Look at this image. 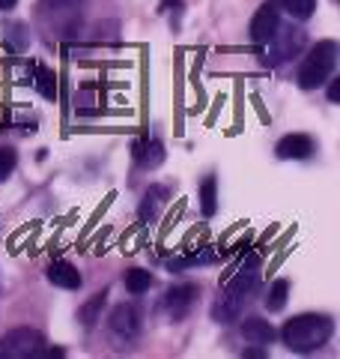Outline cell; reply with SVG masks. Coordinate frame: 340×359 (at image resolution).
<instances>
[{
  "instance_id": "obj_1",
  "label": "cell",
  "mask_w": 340,
  "mask_h": 359,
  "mask_svg": "<svg viewBox=\"0 0 340 359\" xmlns=\"http://www.w3.org/2000/svg\"><path fill=\"white\" fill-rule=\"evenodd\" d=\"M257 287H260V257L248 255L242 266L233 273V278H227L221 297L212 309V318L218 323H233L242 314V309L248 306V299L257 294Z\"/></svg>"
},
{
  "instance_id": "obj_2",
  "label": "cell",
  "mask_w": 340,
  "mask_h": 359,
  "mask_svg": "<svg viewBox=\"0 0 340 359\" xmlns=\"http://www.w3.org/2000/svg\"><path fill=\"white\" fill-rule=\"evenodd\" d=\"M334 335V320L325 314H299L283 323L281 341L292 353H313L320 347L328 344V339Z\"/></svg>"
},
{
  "instance_id": "obj_3",
  "label": "cell",
  "mask_w": 340,
  "mask_h": 359,
  "mask_svg": "<svg viewBox=\"0 0 340 359\" xmlns=\"http://www.w3.org/2000/svg\"><path fill=\"white\" fill-rule=\"evenodd\" d=\"M337 42L334 39H323V42H316L313 48L308 51V57L302 60L299 66V75H296V81L302 90H316V87H323L328 78H332L334 72V66H337Z\"/></svg>"
},
{
  "instance_id": "obj_4",
  "label": "cell",
  "mask_w": 340,
  "mask_h": 359,
  "mask_svg": "<svg viewBox=\"0 0 340 359\" xmlns=\"http://www.w3.org/2000/svg\"><path fill=\"white\" fill-rule=\"evenodd\" d=\"M304 42H308V33H304L302 27H296V25L278 27L275 36L266 42L269 51H266L263 63H266V66H281V63L292 60V57H296V54L304 48Z\"/></svg>"
},
{
  "instance_id": "obj_5",
  "label": "cell",
  "mask_w": 340,
  "mask_h": 359,
  "mask_svg": "<svg viewBox=\"0 0 340 359\" xmlns=\"http://www.w3.org/2000/svg\"><path fill=\"white\" fill-rule=\"evenodd\" d=\"M45 339L36 330H13L0 339V359H27L42 353Z\"/></svg>"
},
{
  "instance_id": "obj_6",
  "label": "cell",
  "mask_w": 340,
  "mask_h": 359,
  "mask_svg": "<svg viewBox=\"0 0 340 359\" xmlns=\"http://www.w3.org/2000/svg\"><path fill=\"white\" fill-rule=\"evenodd\" d=\"M281 27V4L278 0H266L263 6L254 13L251 18V42L254 45H266L271 36H275V30Z\"/></svg>"
},
{
  "instance_id": "obj_7",
  "label": "cell",
  "mask_w": 340,
  "mask_h": 359,
  "mask_svg": "<svg viewBox=\"0 0 340 359\" xmlns=\"http://www.w3.org/2000/svg\"><path fill=\"white\" fill-rule=\"evenodd\" d=\"M197 297H200V287L197 285H191V282H183V285H173L164 294V309H167V314L173 320H185L188 314H191V309H194V302H197Z\"/></svg>"
},
{
  "instance_id": "obj_8",
  "label": "cell",
  "mask_w": 340,
  "mask_h": 359,
  "mask_svg": "<svg viewBox=\"0 0 340 359\" xmlns=\"http://www.w3.org/2000/svg\"><path fill=\"white\" fill-rule=\"evenodd\" d=\"M108 327H111V332L117 335V339L132 341L134 335L141 332V314H138V309H134V306H129V302H122V306H117V309L111 311Z\"/></svg>"
},
{
  "instance_id": "obj_9",
  "label": "cell",
  "mask_w": 340,
  "mask_h": 359,
  "mask_svg": "<svg viewBox=\"0 0 340 359\" xmlns=\"http://www.w3.org/2000/svg\"><path fill=\"white\" fill-rule=\"evenodd\" d=\"M313 150H316L313 138H311V135H302V132H296V135H283V138L278 141V147H275L278 159H287V162H290V159H292V162L311 159Z\"/></svg>"
},
{
  "instance_id": "obj_10",
  "label": "cell",
  "mask_w": 340,
  "mask_h": 359,
  "mask_svg": "<svg viewBox=\"0 0 340 359\" xmlns=\"http://www.w3.org/2000/svg\"><path fill=\"white\" fill-rule=\"evenodd\" d=\"M132 156H134V162H138L141 168H158L164 162V144L158 141V138H138L132 144Z\"/></svg>"
},
{
  "instance_id": "obj_11",
  "label": "cell",
  "mask_w": 340,
  "mask_h": 359,
  "mask_svg": "<svg viewBox=\"0 0 340 359\" xmlns=\"http://www.w3.org/2000/svg\"><path fill=\"white\" fill-rule=\"evenodd\" d=\"M48 282L54 287H63V290H78L84 285V278L78 273V266H72L69 261H54L48 266Z\"/></svg>"
},
{
  "instance_id": "obj_12",
  "label": "cell",
  "mask_w": 340,
  "mask_h": 359,
  "mask_svg": "<svg viewBox=\"0 0 340 359\" xmlns=\"http://www.w3.org/2000/svg\"><path fill=\"white\" fill-rule=\"evenodd\" d=\"M275 327H271L269 320H263V318H248V320H242V339L248 341V344H260V347H269L271 341H275Z\"/></svg>"
},
{
  "instance_id": "obj_13",
  "label": "cell",
  "mask_w": 340,
  "mask_h": 359,
  "mask_svg": "<svg viewBox=\"0 0 340 359\" xmlns=\"http://www.w3.org/2000/svg\"><path fill=\"white\" fill-rule=\"evenodd\" d=\"M33 84H36V90L45 96V99H57V75L54 69H48V66L42 63H33Z\"/></svg>"
},
{
  "instance_id": "obj_14",
  "label": "cell",
  "mask_w": 340,
  "mask_h": 359,
  "mask_svg": "<svg viewBox=\"0 0 340 359\" xmlns=\"http://www.w3.org/2000/svg\"><path fill=\"white\" fill-rule=\"evenodd\" d=\"M164 198H167V189L164 186H150V192L143 195V204H141V219L143 222H153L158 216V210L164 207Z\"/></svg>"
},
{
  "instance_id": "obj_15",
  "label": "cell",
  "mask_w": 340,
  "mask_h": 359,
  "mask_svg": "<svg viewBox=\"0 0 340 359\" xmlns=\"http://www.w3.org/2000/svg\"><path fill=\"white\" fill-rule=\"evenodd\" d=\"M105 299H108V290H99V294H93L81 309H78V320H81L84 327H93V323L99 320L101 309H105Z\"/></svg>"
},
{
  "instance_id": "obj_16",
  "label": "cell",
  "mask_w": 340,
  "mask_h": 359,
  "mask_svg": "<svg viewBox=\"0 0 340 359\" xmlns=\"http://www.w3.org/2000/svg\"><path fill=\"white\" fill-rule=\"evenodd\" d=\"M84 0H42L39 9L42 15H60V18H78V9H81Z\"/></svg>"
},
{
  "instance_id": "obj_17",
  "label": "cell",
  "mask_w": 340,
  "mask_h": 359,
  "mask_svg": "<svg viewBox=\"0 0 340 359\" xmlns=\"http://www.w3.org/2000/svg\"><path fill=\"white\" fill-rule=\"evenodd\" d=\"M200 210L206 219L218 212V183H215V177H206L200 183Z\"/></svg>"
},
{
  "instance_id": "obj_18",
  "label": "cell",
  "mask_w": 340,
  "mask_h": 359,
  "mask_svg": "<svg viewBox=\"0 0 340 359\" xmlns=\"http://www.w3.org/2000/svg\"><path fill=\"white\" fill-rule=\"evenodd\" d=\"M212 261H218V255L212 249H203V252H194V255H185V257H173V261H167L170 269H188V266H206Z\"/></svg>"
},
{
  "instance_id": "obj_19",
  "label": "cell",
  "mask_w": 340,
  "mask_h": 359,
  "mask_svg": "<svg viewBox=\"0 0 340 359\" xmlns=\"http://www.w3.org/2000/svg\"><path fill=\"white\" fill-rule=\"evenodd\" d=\"M153 273H146V269H129L126 273V290L129 294H134V297H141V294H146V290L153 287Z\"/></svg>"
},
{
  "instance_id": "obj_20",
  "label": "cell",
  "mask_w": 340,
  "mask_h": 359,
  "mask_svg": "<svg viewBox=\"0 0 340 359\" xmlns=\"http://www.w3.org/2000/svg\"><path fill=\"white\" fill-rule=\"evenodd\" d=\"M287 299H290V282H287V278H278V282L269 287L266 309H269V311H283V306H287Z\"/></svg>"
},
{
  "instance_id": "obj_21",
  "label": "cell",
  "mask_w": 340,
  "mask_h": 359,
  "mask_svg": "<svg viewBox=\"0 0 340 359\" xmlns=\"http://www.w3.org/2000/svg\"><path fill=\"white\" fill-rule=\"evenodd\" d=\"M30 42L27 36V27L13 21V25H6V36H3V48L6 51H24V45Z\"/></svg>"
},
{
  "instance_id": "obj_22",
  "label": "cell",
  "mask_w": 340,
  "mask_h": 359,
  "mask_svg": "<svg viewBox=\"0 0 340 359\" xmlns=\"http://www.w3.org/2000/svg\"><path fill=\"white\" fill-rule=\"evenodd\" d=\"M281 9L296 18V21H308L313 13H316V0H278Z\"/></svg>"
},
{
  "instance_id": "obj_23",
  "label": "cell",
  "mask_w": 340,
  "mask_h": 359,
  "mask_svg": "<svg viewBox=\"0 0 340 359\" xmlns=\"http://www.w3.org/2000/svg\"><path fill=\"white\" fill-rule=\"evenodd\" d=\"M15 165H18L15 150L13 147H0V180H6L9 174H13Z\"/></svg>"
},
{
  "instance_id": "obj_24",
  "label": "cell",
  "mask_w": 340,
  "mask_h": 359,
  "mask_svg": "<svg viewBox=\"0 0 340 359\" xmlns=\"http://www.w3.org/2000/svg\"><path fill=\"white\" fill-rule=\"evenodd\" d=\"M328 99H332V102H340V78H328Z\"/></svg>"
},
{
  "instance_id": "obj_25",
  "label": "cell",
  "mask_w": 340,
  "mask_h": 359,
  "mask_svg": "<svg viewBox=\"0 0 340 359\" xmlns=\"http://www.w3.org/2000/svg\"><path fill=\"white\" fill-rule=\"evenodd\" d=\"M242 356H248V359H263V356H266V347H260V344H257V347H248Z\"/></svg>"
},
{
  "instance_id": "obj_26",
  "label": "cell",
  "mask_w": 340,
  "mask_h": 359,
  "mask_svg": "<svg viewBox=\"0 0 340 359\" xmlns=\"http://www.w3.org/2000/svg\"><path fill=\"white\" fill-rule=\"evenodd\" d=\"M18 4V0H0V9H13Z\"/></svg>"
}]
</instances>
